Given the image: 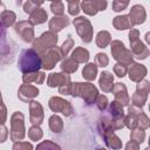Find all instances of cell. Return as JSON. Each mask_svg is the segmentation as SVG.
Instances as JSON below:
<instances>
[{"label": "cell", "instance_id": "6da1fadb", "mask_svg": "<svg viewBox=\"0 0 150 150\" xmlns=\"http://www.w3.org/2000/svg\"><path fill=\"white\" fill-rule=\"evenodd\" d=\"M41 64H42L41 55L36 53L33 48L22 50V53L20 54L19 61H18L19 69L25 74L38 71L41 68Z\"/></svg>", "mask_w": 150, "mask_h": 150}, {"label": "cell", "instance_id": "7a4b0ae2", "mask_svg": "<svg viewBox=\"0 0 150 150\" xmlns=\"http://www.w3.org/2000/svg\"><path fill=\"white\" fill-rule=\"evenodd\" d=\"M73 90H71V95L73 96H80L82 97L87 104H91L95 102L98 91L96 89V87L91 83H81V82H76L73 83Z\"/></svg>", "mask_w": 150, "mask_h": 150}, {"label": "cell", "instance_id": "3957f363", "mask_svg": "<svg viewBox=\"0 0 150 150\" xmlns=\"http://www.w3.org/2000/svg\"><path fill=\"white\" fill-rule=\"evenodd\" d=\"M56 43H57V35L52 32H46L33 42V49L40 55H42L49 49L55 48Z\"/></svg>", "mask_w": 150, "mask_h": 150}, {"label": "cell", "instance_id": "277c9868", "mask_svg": "<svg viewBox=\"0 0 150 150\" xmlns=\"http://www.w3.org/2000/svg\"><path fill=\"white\" fill-rule=\"evenodd\" d=\"M129 40H130V53L136 59H145L149 55V49L145 47V45L139 40V32L137 29H131L129 33Z\"/></svg>", "mask_w": 150, "mask_h": 150}, {"label": "cell", "instance_id": "5b68a950", "mask_svg": "<svg viewBox=\"0 0 150 150\" xmlns=\"http://www.w3.org/2000/svg\"><path fill=\"white\" fill-rule=\"evenodd\" d=\"M23 115L20 111H15L11 117V139L16 142L21 141L25 136V124H23Z\"/></svg>", "mask_w": 150, "mask_h": 150}, {"label": "cell", "instance_id": "8992f818", "mask_svg": "<svg viewBox=\"0 0 150 150\" xmlns=\"http://www.w3.org/2000/svg\"><path fill=\"white\" fill-rule=\"evenodd\" d=\"M77 34L80 35L81 40L84 41L86 43H89L93 39V26L90 23V21L88 19H86L84 16H77L76 19H74L73 21Z\"/></svg>", "mask_w": 150, "mask_h": 150}, {"label": "cell", "instance_id": "52a82bcc", "mask_svg": "<svg viewBox=\"0 0 150 150\" xmlns=\"http://www.w3.org/2000/svg\"><path fill=\"white\" fill-rule=\"evenodd\" d=\"M111 54H112V57L121 63H124L127 66L132 63V55L130 50H128L123 45V42L118 40H115L111 42Z\"/></svg>", "mask_w": 150, "mask_h": 150}, {"label": "cell", "instance_id": "ba28073f", "mask_svg": "<svg viewBox=\"0 0 150 150\" xmlns=\"http://www.w3.org/2000/svg\"><path fill=\"white\" fill-rule=\"evenodd\" d=\"M48 105L54 112H62L64 116H70L73 114L71 104L61 97H56V96L52 97L48 102Z\"/></svg>", "mask_w": 150, "mask_h": 150}, {"label": "cell", "instance_id": "9c48e42d", "mask_svg": "<svg viewBox=\"0 0 150 150\" xmlns=\"http://www.w3.org/2000/svg\"><path fill=\"white\" fill-rule=\"evenodd\" d=\"M61 57H62V54H61L60 49L56 48V47L52 48V49H49L48 52H46L45 54L41 55V61H42L41 67L43 69H52L61 60Z\"/></svg>", "mask_w": 150, "mask_h": 150}, {"label": "cell", "instance_id": "30bf717a", "mask_svg": "<svg viewBox=\"0 0 150 150\" xmlns=\"http://www.w3.org/2000/svg\"><path fill=\"white\" fill-rule=\"evenodd\" d=\"M14 30L16 34H19L22 38L23 41H26V42L33 41L34 29H33V25L29 21H20L18 23H15Z\"/></svg>", "mask_w": 150, "mask_h": 150}, {"label": "cell", "instance_id": "8fae6325", "mask_svg": "<svg viewBox=\"0 0 150 150\" xmlns=\"http://www.w3.org/2000/svg\"><path fill=\"white\" fill-rule=\"evenodd\" d=\"M82 11L87 13L88 15H95L98 11H104L107 7V1L105 0H91V1H82L81 4Z\"/></svg>", "mask_w": 150, "mask_h": 150}, {"label": "cell", "instance_id": "7c38bea8", "mask_svg": "<svg viewBox=\"0 0 150 150\" xmlns=\"http://www.w3.org/2000/svg\"><path fill=\"white\" fill-rule=\"evenodd\" d=\"M129 20L131 22L132 26L135 25H141L145 21V18H146V13H145V9L142 5H135L131 7L130 9V13H129Z\"/></svg>", "mask_w": 150, "mask_h": 150}, {"label": "cell", "instance_id": "4fadbf2b", "mask_svg": "<svg viewBox=\"0 0 150 150\" xmlns=\"http://www.w3.org/2000/svg\"><path fill=\"white\" fill-rule=\"evenodd\" d=\"M29 111H30V115H29L30 122L34 125L39 127L42 123V121H43V109H42V105L39 102L32 101L29 103Z\"/></svg>", "mask_w": 150, "mask_h": 150}, {"label": "cell", "instance_id": "5bb4252c", "mask_svg": "<svg viewBox=\"0 0 150 150\" xmlns=\"http://www.w3.org/2000/svg\"><path fill=\"white\" fill-rule=\"evenodd\" d=\"M111 91L115 96V101H117L122 105H128L129 104L130 98H129L128 93H127V87L123 83H116L115 86H112Z\"/></svg>", "mask_w": 150, "mask_h": 150}, {"label": "cell", "instance_id": "9a60e30c", "mask_svg": "<svg viewBox=\"0 0 150 150\" xmlns=\"http://www.w3.org/2000/svg\"><path fill=\"white\" fill-rule=\"evenodd\" d=\"M39 95V89L32 84H22L20 88H19V91H18V96L21 101L23 102H28L30 101L32 98L36 97Z\"/></svg>", "mask_w": 150, "mask_h": 150}, {"label": "cell", "instance_id": "2e32d148", "mask_svg": "<svg viewBox=\"0 0 150 150\" xmlns=\"http://www.w3.org/2000/svg\"><path fill=\"white\" fill-rule=\"evenodd\" d=\"M70 83V76L66 73H53L47 79V84L52 88L54 87H61L64 84Z\"/></svg>", "mask_w": 150, "mask_h": 150}, {"label": "cell", "instance_id": "e0dca14e", "mask_svg": "<svg viewBox=\"0 0 150 150\" xmlns=\"http://www.w3.org/2000/svg\"><path fill=\"white\" fill-rule=\"evenodd\" d=\"M148 70L145 68V66L141 64V63H136V62H132L130 64V69H129V79L131 81H135V82H139L144 79V76L146 75Z\"/></svg>", "mask_w": 150, "mask_h": 150}, {"label": "cell", "instance_id": "ac0fdd59", "mask_svg": "<svg viewBox=\"0 0 150 150\" xmlns=\"http://www.w3.org/2000/svg\"><path fill=\"white\" fill-rule=\"evenodd\" d=\"M69 25V19L66 15H60V16H54L49 21V32L56 34L57 32L62 30L64 27Z\"/></svg>", "mask_w": 150, "mask_h": 150}, {"label": "cell", "instance_id": "d6986e66", "mask_svg": "<svg viewBox=\"0 0 150 150\" xmlns=\"http://www.w3.org/2000/svg\"><path fill=\"white\" fill-rule=\"evenodd\" d=\"M102 134V137L104 138L105 141V144L111 148V149H121L122 148V142L121 139L114 134V130H108V131H104V132H101Z\"/></svg>", "mask_w": 150, "mask_h": 150}, {"label": "cell", "instance_id": "ffe728a7", "mask_svg": "<svg viewBox=\"0 0 150 150\" xmlns=\"http://www.w3.org/2000/svg\"><path fill=\"white\" fill-rule=\"evenodd\" d=\"M48 19V15H47V12L43 9V8H38L35 9L33 13H30V16H29V22L32 25H40V23H43L46 22Z\"/></svg>", "mask_w": 150, "mask_h": 150}, {"label": "cell", "instance_id": "44dd1931", "mask_svg": "<svg viewBox=\"0 0 150 150\" xmlns=\"http://www.w3.org/2000/svg\"><path fill=\"white\" fill-rule=\"evenodd\" d=\"M114 83V76L109 71H103L100 77V87L104 93H109L112 89Z\"/></svg>", "mask_w": 150, "mask_h": 150}, {"label": "cell", "instance_id": "7402d4cb", "mask_svg": "<svg viewBox=\"0 0 150 150\" xmlns=\"http://www.w3.org/2000/svg\"><path fill=\"white\" fill-rule=\"evenodd\" d=\"M112 25L116 29L118 30H124V29H132V25L129 20L128 15H118L116 18H114L112 20Z\"/></svg>", "mask_w": 150, "mask_h": 150}, {"label": "cell", "instance_id": "603a6c76", "mask_svg": "<svg viewBox=\"0 0 150 150\" xmlns=\"http://www.w3.org/2000/svg\"><path fill=\"white\" fill-rule=\"evenodd\" d=\"M46 79V74L43 71H35V73H29V74H25L22 76V80L23 82L27 84H29L30 82H34V83H38V84H41Z\"/></svg>", "mask_w": 150, "mask_h": 150}, {"label": "cell", "instance_id": "cb8c5ba5", "mask_svg": "<svg viewBox=\"0 0 150 150\" xmlns=\"http://www.w3.org/2000/svg\"><path fill=\"white\" fill-rule=\"evenodd\" d=\"M71 59L76 63H84L89 60V52L82 47L75 48V50L71 53Z\"/></svg>", "mask_w": 150, "mask_h": 150}, {"label": "cell", "instance_id": "d4e9b609", "mask_svg": "<svg viewBox=\"0 0 150 150\" xmlns=\"http://www.w3.org/2000/svg\"><path fill=\"white\" fill-rule=\"evenodd\" d=\"M15 19H16L15 13L12 12V11H7V9H6V11L4 12V14L0 16V27H1V28L9 27L11 25L14 23Z\"/></svg>", "mask_w": 150, "mask_h": 150}, {"label": "cell", "instance_id": "484cf974", "mask_svg": "<svg viewBox=\"0 0 150 150\" xmlns=\"http://www.w3.org/2000/svg\"><path fill=\"white\" fill-rule=\"evenodd\" d=\"M96 45L100 47V48H104L107 47L110 41H111V36H110V33L107 32V30H101L97 35H96Z\"/></svg>", "mask_w": 150, "mask_h": 150}, {"label": "cell", "instance_id": "4316f807", "mask_svg": "<svg viewBox=\"0 0 150 150\" xmlns=\"http://www.w3.org/2000/svg\"><path fill=\"white\" fill-rule=\"evenodd\" d=\"M96 74H97V66H96L95 63H88V64L83 68V71H82V76H83L86 80H88V81L95 80Z\"/></svg>", "mask_w": 150, "mask_h": 150}, {"label": "cell", "instance_id": "83f0119b", "mask_svg": "<svg viewBox=\"0 0 150 150\" xmlns=\"http://www.w3.org/2000/svg\"><path fill=\"white\" fill-rule=\"evenodd\" d=\"M61 69L63 71H66V74H70V73H74L76 71L77 69V63L71 59V57H67L64 59L62 62H61Z\"/></svg>", "mask_w": 150, "mask_h": 150}, {"label": "cell", "instance_id": "f1b7e54d", "mask_svg": "<svg viewBox=\"0 0 150 150\" xmlns=\"http://www.w3.org/2000/svg\"><path fill=\"white\" fill-rule=\"evenodd\" d=\"M110 114L112 118H123L124 117V111H123V105L118 103L117 101H114L110 103Z\"/></svg>", "mask_w": 150, "mask_h": 150}, {"label": "cell", "instance_id": "f546056e", "mask_svg": "<svg viewBox=\"0 0 150 150\" xmlns=\"http://www.w3.org/2000/svg\"><path fill=\"white\" fill-rule=\"evenodd\" d=\"M49 128L52 129L53 132H61L63 129V123L61 117H59L57 115H53L49 118Z\"/></svg>", "mask_w": 150, "mask_h": 150}, {"label": "cell", "instance_id": "4dcf8cb0", "mask_svg": "<svg viewBox=\"0 0 150 150\" xmlns=\"http://www.w3.org/2000/svg\"><path fill=\"white\" fill-rule=\"evenodd\" d=\"M35 150H61V148L52 141H43L38 144Z\"/></svg>", "mask_w": 150, "mask_h": 150}, {"label": "cell", "instance_id": "1f68e13d", "mask_svg": "<svg viewBox=\"0 0 150 150\" xmlns=\"http://www.w3.org/2000/svg\"><path fill=\"white\" fill-rule=\"evenodd\" d=\"M130 137H131V141H135L137 142L138 144L142 143L145 138V132L143 129H139V128H136L134 130H131V134H130Z\"/></svg>", "mask_w": 150, "mask_h": 150}, {"label": "cell", "instance_id": "d6a6232c", "mask_svg": "<svg viewBox=\"0 0 150 150\" xmlns=\"http://www.w3.org/2000/svg\"><path fill=\"white\" fill-rule=\"evenodd\" d=\"M42 5V1H33V0H28L23 4V11L26 13H33L35 9L39 8V6Z\"/></svg>", "mask_w": 150, "mask_h": 150}, {"label": "cell", "instance_id": "836d02e7", "mask_svg": "<svg viewBox=\"0 0 150 150\" xmlns=\"http://www.w3.org/2000/svg\"><path fill=\"white\" fill-rule=\"evenodd\" d=\"M50 9H52V12H53L56 16H60V15H63L64 5H63V2H61V1H54V2L50 4Z\"/></svg>", "mask_w": 150, "mask_h": 150}, {"label": "cell", "instance_id": "e575fe53", "mask_svg": "<svg viewBox=\"0 0 150 150\" xmlns=\"http://www.w3.org/2000/svg\"><path fill=\"white\" fill-rule=\"evenodd\" d=\"M42 130L36 127V125H33L29 130H28V137L32 139V141H39L41 137H42Z\"/></svg>", "mask_w": 150, "mask_h": 150}, {"label": "cell", "instance_id": "d590c367", "mask_svg": "<svg viewBox=\"0 0 150 150\" xmlns=\"http://www.w3.org/2000/svg\"><path fill=\"white\" fill-rule=\"evenodd\" d=\"M149 91H150V84H149V82H148L146 80H142V81H139L138 84H137L136 93L142 94V95H146V96H148Z\"/></svg>", "mask_w": 150, "mask_h": 150}, {"label": "cell", "instance_id": "8d00e7d4", "mask_svg": "<svg viewBox=\"0 0 150 150\" xmlns=\"http://www.w3.org/2000/svg\"><path fill=\"white\" fill-rule=\"evenodd\" d=\"M146 98L148 96L146 95H142V94H138V93H135L131 97V101H132V104L134 105H137V107H143L144 103L146 102Z\"/></svg>", "mask_w": 150, "mask_h": 150}, {"label": "cell", "instance_id": "74e56055", "mask_svg": "<svg viewBox=\"0 0 150 150\" xmlns=\"http://www.w3.org/2000/svg\"><path fill=\"white\" fill-rule=\"evenodd\" d=\"M73 46H74V41H73V39L70 38V35H69V36H68V39L63 42L62 47L60 48V52H61L62 56H67L68 52L71 49V47H73Z\"/></svg>", "mask_w": 150, "mask_h": 150}, {"label": "cell", "instance_id": "f35d334b", "mask_svg": "<svg viewBox=\"0 0 150 150\" xmlns=\"http://www.w3.org/2000/svg\"><path fill=\"white\" fill-rule=\"evenodd\" d=\"M109 62V59L105 54L103 53H98L96 56H95V64L98 66V67H107Z\"/></svg>", "mask_w": 150, "mask_h": 150}, {"label": "cell", "instance_id": "ab89813d", "mask_svg": "<svg viewBox=\"0 0 150 150\" xmlns=\"http://www.w3.org/2000/svg\"><path fill=\"white\" fill-rule=\"evenodd\" d=\"M114 71H115V74H116L118 77H123V76L127 74V71H128V66L124 64V63L118 62V63L115 64V67H114Z\"/></svg>", "mask_w": 150, "mask_h": 150}, {"label": "cell", "instance_id": "60d3db41", "mask_svg": "<svg viewBox=\"0 0 150 150\" xmlns=\"http://www.w3.org/2000/svg\"><path fill=\"white\" fill-rule=\"evenodd\" d=\"M95 102H96V107H97L100 110L103 111V110L107 109V105H108V98H107L105 95H97Z\"/></svg>", "mask_w": 150, "mask_h": 150}, {"label": "cell", "instance_id": "b9f144b4", "mask_svg": "<svg viewBox=\"0 0 150 150\" xmlns=\"http://www.w3.org/2000/svg\"><path fill=\"white\" fill-rule=\"evenodd\" d=\"M68 12L70 15H77L80 12V2L79 1H68Z\"/></svg>", "mask_w": 150, "mask_h": 150}, {"label": "cell", "instance_id": "7bdbcfd3", "mask_svg": "<svg viewBox=\"0 0 150 150\" xmlns=\"http://www.w3.org/2000/svg\"><path fill=\"white\" fill-rule=\"evenodd\" d=\"M144 111H143V109L141 107H137V105H134V104H131L129 107V109H128V116H131V117H138Z\"/></svg>", "mask_w": 150, "mask_h": 150}, {"label": "cell", "instance_id": "ee69618b", "mask_svg": "<svg viewBox=\"0 0 150 150\" xmlns=\"http://www.w3.org/2000/svg\"><path fill=\"white\" fill-rule=\"evenodd\" d=\"M137 127L139 129H143V130L149 127V118H148V116L144 112L141 116L137 117Z\"/></svg>", "mask_w": 150, "mask_h": 150}, {"label": "cell", "instance_id": "f6af8a7d", "mask_svg": "<svg viewBox=\"0 0 150 150\" xmlns=\"http://www.w3.org/2000/svg\"><path fill=\"white\" fill-rule=\"evenodd\" d=\"M129 5V1H121V0H115L112 1V9L115 12H121L123 9H125Z\"/></svg>", "mask_w": 150, "mask_h": 150}, {"label": "cell", "instance_id": "bcb514c9", "mask_svg": "<svg viewBox=\"0 0 150 150\" xmlns=\"http://www.w3.org/2000/svg\"><path fill=\"white\" fill-rule=\"evenodd\" d=\"M13 150H33V145L28 142H15Z\"/></svg>", "mask_w": 150, "mask_h": 150}, {"label": "cell", "instance_id": "7dc6e473", "mask_svg": "<svg viewBox=\"0 0 150 150\" xmlns=\"http://www.w3.org/2000/svg\"><path fill=\"white\" fill-rule=\"evenodd\" d=\"M71 90H73V83H68L64 86L59 87V91L60 94H66V95H71Z\"/></svg>", "mask_w": 150, "mask_h": 150}, {"label": "cell", "instance_id": "c3c4849f", "mask_svg": "<svg viewBox=\"0 0 150 150\" xmlns=\"http://www.w3.org/2000/svg\"><path fill=\"white\" fill-rule=\"evenodd\" d=\"M8 137V131L7 128L4 124H0V143H4Z\"/></svg>", "mask_w": 150, "mask_h": 150}, {"label": "cell", "instance_id": "681fc988", "mask_svg": "<svg viewBox=\"0 0 150 150\" xmlns=\"http://www.w3.org/2000/svg\"><path fill=\"white\" fill-rule=\"evenodd\" d=\"M6 117H7V110H6V107L4 104L0 105V124H4L5 121H6Z\"/></svg>", "mask_w": 150, "mask_h": 150}, {"label": "cell", "instance_id": "f907efd6", "mask_svg": "<svg viewBox=\"0 0 150 150\" xmlns=\"http://www.w3.org/2000/svg\"><path fill=\"white\" fill-rule=\"evenodd\" d=\"M125 150H139V144L135 141H130L125 145Z\"/></svg>", "mask_w": 150, "mask_h": 150}, {"label": "cell", "instance_id": "816d5d0a", "mask_svg": "<svg viewBox=\"0 0 150 150\" xmlns=\"http://www.w3.org/2000/svg\"><path fill=\"white\" fill-rule=\"evenodd\" d=\"M6 11V7H5V4L0 1V16L4 14V12Z\"/></svg>", "mask_w": 150, "mask_h": 150}, {"label": "cell", "instance_id": "f5cc1de1", "mask_svg": "<svg viewBox=\"0 0 150 150\" xmlns=\"http://www.w3.org/2000/svg\"><path fill=\"white\" fill-rule=\"evenodd\" d=\"M2 104V98H1V93H0V105Z\"/></svg>", "mask_w": 150, "mask_h": 150}, {"label": "cell", "instance_id": "db71d44e", "mask_svg": "<svg viewBox=\"0 0 150 150\" xmlns=\"http://www.w3.org/2000/svg\"><path fill=\"white\" fill-rule=\"evenodd\" d=\"M1 32H2V28H1V27H0V33H1Z\"/></svg>", "mask_w": 150, "mask_h": 150}, {"label": "cell", "instance_id": "11a10c76", "mask_svg": "<svg viewBox=\"0 0 150 150\" xmlns=\"http://www.w3.org/2000/svg\"><path fill=\"white\" fill-rule=\"evenodd\" d=\"M144 150H149V148H145V149H144Z\"/></svg>", "mask_w": 150, "mask_h": 150}, {"label": "cell", "instance_id": "9f6ffc18", "mask_svg": "<svg viewBox=\"0 0 150 150\" xmlns=\"http://www.w3.org/2000/svg\"><path fill=\"white\" fill-rule=\"evenodd\" d=\"M98 150H105V149H98Z\"/></svg>", "mask_w": 150, "mask_h": 150}]
</instances>
